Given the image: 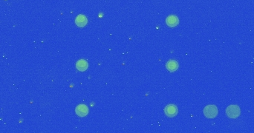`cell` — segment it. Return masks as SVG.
<instances>
[{
    "label": "cell",
    "mask_w": 254,
    "mask_h": 133,
    "mask_svg": "<svg viewBox=\"0 0 254 133\" xmlns=\"http://www.w3.org/2000/svg\"><path fill=\"white\" fill-rule=\"evenodd\" d=\"M204 114L207 118H214L218 115V109L214 105H208L204 109Z\"/></svg>",
    "instance_id": "cell-1"
},
{
    "label": "cell",
    "mask_w": 254,
    "mask_h": 133,
    "mask_svg": "<svg viewBox=\"0 0 254 133\" xmlns=\"http://www.w3.org/2000/svg\"><path fill=\"white\" fill-rule=\"evenodd\" d=\"M240 108L237 105L229 106L226 110V114L230 118H236L240 115Z\"/></svg>",
    "instance_id": "cell-2"
},
{
    "label": "cell",
    "mask_w": 254,
    "mask_h": 133,
    "mask_svg": "<svg viewBox=\"0 0 254 133\" xmlns=\"http://www.w3.org/2000/svg\"><path fill=\"white\" fill-rule=\"evenodd\" d=\"M75 112L77 113V115L79 116V117H85L88 114V108L85 104H79V105L76 107Z\"/></svg>",
    "instance_id": "cell-3"
},
{
    "label": "cell",
    "mask_w": 254,
    "mask_h": 133,
    "mask_svg": "<svg viewBox=\"0 0 254 133\" xmlns=\"http://www.w3.org/2000/svg\"><path fill=\"white\" fill-rule=\"evenodd\" d=\"M164 112L165 114L167 116H169V117H174V116L177 115L178 108L176 107V106L173 105V104H170V105L166 106Z\"/></svg>",
    "instance_id": "cell-4"
},
{
    "label": "cell",
    "mask_w": 254,
    "mask_h": 133,
    "mask_svg": "<svg viewBox=\"0 0 254 133\" xmlns=\"http://www.w3.org/2000/svg\"><path fill=\"white\" fill-rule=\"evenodd\" d=\"M87 22H88V20H87V18L86 17V16L84 15H78V16L76 17L75 19V23L78 27H84L85 25H86Z\"/></svg>",
    "instance_id": "cell-5"
},
{
    "label": "cell",
    "mask_w": 254,
    "mask_h": 133,
    "mask_svg": "<svg viewBox=\"0 0 254 133\" xmlns=\"http://www.w3.org/2000/svg\"><path fill=\"white\" fill-rule=\"evenodd\" d=\"M179 19H178L177 16H174V15H171V16H168L166 20L167 25L171 27H176L178 25V24H179Z\"/></svg>",
    "instance_id": "cell-6"
},
{
    "label": "cell",
    "mask_w": 254,
    "mask_h": 133,
    "mask_svg": "<svg viewBox=\"0 0 254 133\" xmlns=\"http://www.w3.org/2000/svg\"><path fill=\"white\" fill-rule=\"evenodd\" d=\"M76 67L79 71H81V72H83V71H86L88 67V64L86 60L84 59H80L77 61V64H76Z\"/></svg>",
    "instance_id": "cell-7"
},
{
    "label": "cell",
    "mask_w": 254,
    "mask_h": 133,
    "mask_svg": "<svg viewBox=\"0 0 254 133\" xmlns=\"http://www.w3.org/2000/svg\"><path fill=\"white\" fill-rule=\"evenodd\" d=\"M166 69L170 72H175L179 68V63L175 60H170L166 63Z\"/></svg>",
    "instance_id": "cell-8"
}]
</instances>
